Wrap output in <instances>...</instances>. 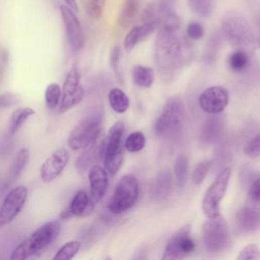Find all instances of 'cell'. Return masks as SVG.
<instances>
[{
	"label": "cell",
	"mask_w": 260,
	"mask_h": 260,
	"mask_svg": "<svg viewBox=\"0 0 260 260\" xmlns=\"http://www.w3.org/2000/svg\"><path fill=\"white\" fill-rule=\"evenodd\" d=\"M231 174L232 170L230 167L223 168L206 190L202 199V211L206 217H213L220 214L219 204L226 192Z\"/></svg>",
	"instance_id": "9"
},
{
	"label": "cell",
	"mask_w": 260,
	"mask_h": 260,
	"mask_svg": "<svg viewBox=\"0 0 260 260\" xmlns=\"http://www.w3.org/2000/svg\"><path fill=\"white\" fill-rule=\"evenodd\" d=\"M179 29L159 26L154 42V63L160 79L170 83L181 71L190 44L179 32Z\"/></svg>",
	"instance_id": "1"
},
{
	"label": "cell",
	"mask_w": 260,
	"mask_h": 260,
	"mask_svg": "<svg viewBox=\"0 0 260 260\" xmlns=\"http://www.w3.org/2000/svg\"><path fill=\"white\" fill-rule=\"evenodd\" d=\"M132 80L140 87H150L154 82V73L152 68L136 65L132 69Z\"/></svg>",
	"instance_id": "28"
},
{
	"label": "cell",
	"mask_w": 260,
	"mask_h": 260,
	"mask_svg": "<svg viewBox=\"0 0 260 260\" xmlns=\"http://www.w3.org/2000/svg\"><path fill=\"white\" fill-rule=\"evenodd\" d=\"M185 120V108L179 98L169 99L160 115L154 122V133L157 137L171 139L180 135Z\"/></svg>",
	"instance_id": "5"
},
{
	"label": "cell",
	"mask_w": 260,
	"mask_h": 260,
	"mask_svg": "<svg viewBox=\"0 0 260 260\" xmlns=\"http://www.w3.org/2000/svg\"><path fill=\"white\" fill-rule=\"evenodd\" d=\"M141 0H123L119 16H118V24L122 28L128 27L136 17Z\"/></svg>",
	"instance_id": "24"
},
{
	"label": "cell",
	"mask_w": 260,
	"mask_h": 260,
	"mask_svg": "<svg viewBox=\"0 0 260 260\" xmlns=\"http://www.w3.org/2000/svg\"><path fill=\"white\" fill-rule=\"evenodd\" d=\"M105 3L106 0H88L86 6L88 16L92 19H99L104 12Z\"/></svg>",
	"instance_id": "40"
},
{
	"label": "cell",
	"mask_w": 260,
	"mask_h": 260,
	"mask_svg": "<svg viewBox=\"0 0 260 260\" xmlns=\"http://www.w3.org/2000/svg\"><path fill=\"white\" fill-rule=\"evenodd\" d=\"M85 91L80 84V72L76 65L71 66L65 76L62 86V96L58 106V113L63 114L80 104Z\"/></svg>",
	"instance_id": "10"
},
{
	"label": "cell",
	"mask_w": 260,
	"mask_h": 260,
	"mask_svg": "<svg viewBox=\"0 0 260 260\" xmlns=\"http://www.w3.org/2000/svg\"><path fill=\"white\" fill-rule=\"evenodd\" d=\"M224 132V121L218 114H212L207 118L200 130V140L205 144H213L218 142Z\"/></svg>",
	"instance_id": "21"
},
{
	"label": "cell",
	"mask_w": 260,
	"mask_h": 260,
	"mask_svg": "<svg viewBox=\"0 0 260 260\" xmlns=\"http://www.w3.org/2000/svg\"><path fill=\"white\" fill-rule=\"evenodd\" d=\"M191 225L184 224L168 241L161 259L178 260L189 256L195 250V242L191 238Z\"/></svg>",
	"instance_id": "11"
},
{
	"label": "cell",
	"mask_w": 260,
	"mask_h": 260,
	"mask_svg": "<svg viewBox=\"0 0 260 260\" xmlns=\"http://www.w3.org/2000/svg\"><path fill=\"white\" fill-rule=\"evenodd\" d=\"M103 105L92 108L73 127L67 138V145L72 150H79L99 138L104 120Z\"/></svg>",
	"instance_id": "3"
},
{
	"label": "cell",
	"mask_w": 260,
	"mask_h": 260,
	"mask_svg": "<svg viewBox=\"0 0 260 260\" xmlns=\"http://www.w3.org/2000/svg\"><path fill=\"white\" fill-rule=\"evenodd\" d=\"M145 136L140 131L130 133L124 143V148L129 152H138L144 148Z\"/></svg>",
	"instance_id": "34"
},
{
	"label": "cell",
	"mask_w": 260,
	"mask_h": 260,
	"mask_svg": "<svg viewBox=\"0 0 260 260\" xmlns=\"http://www.w3.org/2000/svg\"><path fill=\"white\" fill-rule=\"evenodd\" d=\"M187 3L194 13L202 17L210 16L214 7L213 0H187Z\"/></svg>",
	"instance_id": "33"
},
{
	"label": "cell",
	"mask_w": 260,
	"mask_h": 260,
	"mask_svg": "<svg viewBox=\"0 0 260 260\" xmlns=\"http://www.w3.org/2000/svg\"><path fill=\"white\" fill-rule=\"evenodd\" d=\"M104 142L105 139L99 141V138H96L94 141L82 148V152L78 155L75 161L76 170L79 173H84L87 169L94 165V162L103 158Z\"/></svg>",
	"instance_id": "20"
},
{
	"label": "cell",
	"mask_w": 260,
	"mask_h": 260,
	"mask_svg": "<svg viewBox=\"0 0 260 260\" xmlns=\"http://www.w3.org/2000/svg\"><path fill=\"white\" fill-rule=\"evenodd\" d=\"M201 234L204 247L209 253H219L225 250L230 244V229L220 214L208 217L202 224Z\"/></svg>",
	"instance_id": "8"
},
{
	"label": "cell",
	"mask_w": 260,
	"mask_h": 260,
	"mask_svg": "<svg viewBox=\"0 0 260 260\" xmlns=\"http://www.w3.org/2000/svg\"><path fill=\"white\" fill-rule=\"evenodd\" d=\"M159 27V23L156 21L150 22H141L138 25L133 26L124 39V49L127 52H130L136 45L140 42L144 41L147 37H149L153 31H155Z\"/></svg>",
	"instance_id": "22"
},
{
	"label": "cell",
	"mask_w": 260,
	"mask_h": 260,
	"mask_svg": "<svg viewBox=\"0 0 260 260\" xmlns=\"http://www.w3.org/2000/svg\"><path fill=\"white\" fill-rule=\"evenodd\" d=\"M257 25H258L259 28H260V14H259L258 17H257Z\"/></svg>",
	"instance_id": "47"
},
{
	"label": "cell",
	"mask_w": 260,
	"mask_h": 260,
	"mask_svg": "<svg viewBox=\"0 0 260 260\" xmlns=\"http://www.w3.org/2000/svg\"><path fill=\"white\" fill-rule=\"evenodd\" d=\"M186 34L191 40H199L204 35L203 26L199 22H190L186 27Z\"/></svg>",
	"instance_id": "43"
},
{
	"label": "cell",
	"mask_w": 260,
	"mask_h": 260,
	"mask_svg": "<svg viewBox=\"0 0 260 260\" xmlns=\"http://www.w3.org/2000/svg\"><path fill=\"white\" fill-rule=\"evenodd\" d=\"M28 191L23 185L12 188L0 206V228L12 222L25 205Z\"/></svg>",
	"instance_id": "13"
},
{
	"label": "cell",
	"mask_w": 260,
	"mask_h": 260,
	"mask_svg": "<svg viewBox=\"0 0 260 260\" xmlns=\"http://www.w3.org/2000/svg\"><path fill=\"white\" fill-rule=\"evenodd\" d=\"M9 64V53L7 49L0 45V82L3 80Z\"/></svg>",
	"instance_id": "44"
},
{
	"label": "cell",
	"mask_w": 260,
	"mask_h": 260,
	"mask_svg": "<svg viewBox=\"0 0 260 260\" xmlns=\"http://www.w3.org/2000/svg\"><path fill=\"white\" fill-rule=\"evenodd\" d=\"M229 90L220 85H213L205 88L199 95L198 103L200 108L208 114H219L229 105Z\"/></svg>",
	"instance_id": "14"
},
{
	"label": "cell",
	"mask_w": 260,
	"mask_h": 260,
	"mask_svg": "<svg viewBox=\"0 0 260 260\" xmlns=\"http://www.w3.org/2000/svg\"><path fill=\"white\" fill-rule=\"evenodd\" d=\"M124 128L125 126L122 121L116 122L112 125L107 137L105 138L103 161L104 168L111 176H115L123 164L124 153L122 138L124 134Z\"/></svg>",
	"instance_id": "7"
},
{
	"label": "cell",
	"mask_w": 260,
	"mask_h": 260,
	"mask_svg": "<svg viewBox=\"0 0 260 260\" xmlns=\"http://www.w3.org/2000/svg\"><path fill=\"white\" fill-rule=\"evenodd\" d=\"M260 258V248L257 244H249L245 246L238 254V260H258Z\"/></svg>",
	"instance_id": "37"
},
{
	"label": "cell",
	"mask_w": 260,
	"mask_h": 260,
	"mask_svg": "<svg viewBox=\"0 0 260 260\" xmlns=\"http://www.w3.org/2000/svg\"><path fill=\"white\" fill-rule=\"evenodd\" d=\"M257 177L254 170L249 166H244L241 171V182L243 185H250L251 182Z\"/></svg>",
	"instance_id": "45"
},
{
	"label": "cell",
	"mask_w": 260,
	"mask_h": 260,
	"mask_svg": "<svg viewBox=\"0 0 260 260\" xmlns=\"http://www.w3.org/2000/svg\"><path fill=\"white\" fill-rule=\"evenodd\" d=\"M29 156H30V151L28 147H21L15 154L10 168L8 170V175H7V181L6 185H10L14 183L23 173L25 170L28 161H29Z\"/></svg>",
	"instance_id": "23"
},
{
	"label": "cell",
	"mask_w": 260,
	"mask_h": 260,
	"mask_svg": "<svg viewBox=\"0 0 260 260\" xmlns=\"http://www.w3.org/2000/svg\"><path fill=\"white\" fill-rule=\"evenodd\" d=\"M36 111L30 107H19L14 110L10 116L9 124H8V133L9 135H14L21 126L34 115Z\"/></svg>",
	"instance_id": "25"
},
{
	"label": "cell",
	"mask_w": 260,
	"mask_h": 260,
	"mask_svg": "<svg viewBox=\"0 0 260 260\" xmlns=\"http://www.w3.org/2000/svg\"><path fill=\"white\" fill-rule=\"evenodd\" d=\"M94 203L90 196L84 190H78L72 197L69 205L61 212L62 219H68L72 216H85L92 212Z\"/></svg>",
	"instance_id": "18"
},
{
	"label": "cell",
	"mask_w": 260,
	"mask_h": 260,
	"mask_svg": "<svg viewBox=\"0 0 260 260\" xmlns=\"http://www.w3.org/2000/svg\"><path fill=\"white\" fill-rule=\"evenodd\" d=\"M65 4L67 6H69L70 8H72L74 11H78V6H77V1L76 0H64Z\"/></svg>",
	"instance_id": "46"
},
{
	"label": "cell",
	"mask_w": 260,
	"mask_h": 260,
	"mask_svg": "<svg viewBox=\"0 0 260 260\" xmlns=\"http://www.w3.org/2000/svg\"><path fill=\"white\" fill-rule=\"evenodd\" d=\"M210 166H211L210 160H202L195 166L191 175V181L194 185L198 186L203 183V181L205 180L208 174V171L210 170Z\"/></svg>",
	"instance_id": "35"
},
{
	"label": "cell",
	"mask_w": 260,
	"mask_h": 260,
	"mask_svg": "<svg viewBox=\"0 0 260 260\" xmlns=\"http://www.w3.org/2000/svg\"><path fill=\"white\" fill-rule=\"evenodd\" d=\"M174 175L177 187L183 189L188 181L189 159L185 154H179L174 161Z\"/></svg>",
	"instance_id": "26"
},
{
	"label": "cell",
	"mask_w": 260,
	"mask_h": 260,
	"mask_svg": "<svg viewBox=\"0 0 260 260\" xmlns=\"http://www.w3.org/2000/svg\"><path fill=\"white\" fill-rule=\"evenodd\" d=\"M120 60H121V48L115 46L110 53V65L115 72L117 78L121 81V71H120Z\"/></svg>",
	"instance_id": "41"
},
{
	"label": "cell",
	"mask_w": 260,
	"mask_h": 260,
	"mask_svg": "<svg viewBox=\"0 0 260 260\" xmlns=\"http://www.w3.org/2000/svg\"><path fill=\"white\" fill-rule=\"evenodd\" d=\"M18 103L19 98L15 93L11 91H5L0 93V110L9 109L16 106Z\"/></svg>",
	"instance_id": "42"
},
{
	"label": "cell",
	"mask_w": 260,
	"mask_h": 260,
	"mask_svg": "<svg viewBox=\"0 0 260 260\" xmlns=\"http://www.w3.org/2000/svg\"><path fill=\"white\" fill-rule=\"evenodd\" d=\"M222 38L236 50L251 54L256 46L255 35L247 20L237 14L226 15L220 23Z\"/></svg>",
	"instance_id": "4"
},
{
	"label": "cell",
	"mask_w": 260,
	"mask_h": 260,
	"mask_svg": "<svg viewBox=\"0 0 260 260\" xmlns=\"http://www.w3.org/2000/svg\"><path fill=\"white\" fill-rule=\"evenodd\" d=\"M173 176L170 171L165 170L156 174L150 184V197L156 203L165 202L173 191Z\"/></svg>",
	"instance_id": "19"
},
{
	"label": "cell",
	"mask_w": 260,
	"mask_h": 260,
	"mask_svg": "<svg viewBox=\"0 0 260 260\" xmlns=\"http://www.w3.org/2000/svg\"><path fill=\"white\" fill-rule=\"evenodd\" d=\"M70 158L67 148L60 147L54 150L42 164L40 169V177L44 183H51L56 180L66 168Z\"/></svg>",
	"instance_id": "15"
},
{
	"label": "cell",
	"mask_w": 260,
	"mask_h": 260,
	"mask_svg": "<svg viewBox=\"0 0 260 260\" xmlns=\"http://www.w3.org/2000/svg\"><path fill=\"white\" fill-rule=\"evenodd\" d=\"M243 151L247 156L251 158L260 157V133L254 136L245 144Z\"/></svg>",
	"instance_id": "39"
},
{
	"label": "cell",
	"mask_w": 260,
	"mask_h": 260,
	"mask_svg": "<svg viewBox=\"0 0 260 260\" xmlns=\"http://www.w3.org/2000/svg\"><path fill=\"white\" fill-rule=\"evenodd\" d=\"M248 198L253 206L260 208V176H257L249 185Z\"/></svg>",
	"instance_id": "38"
},
{
	"label": "cell",
	"mask_w": 260,
	"mask_h": 260,
	"mask_svg": "<svg viewBox=\"0 0 260 260\" xmlns=\"http://www.w3.org/2000/svg\"><path fill=\"white\" fill-rule=\"evenodd\" d=\"M222 39L223 38H222L221 34L218 31H214L213 34L210 35V37L206 43V47H205V51H204V59L206 62L212 63L215 60L216 55L219 51Z\"/></svg>",
	"instance_id": "29"
},
{
	"label": "cell",
	"mask_w": 260,
	"mask_h": 260,
	"mask_svg": "<svg viewBox=\"0 0 260 260\" xmlns=\"http://www.w3.org/2000/svg\"><path fill=\"white\" fill-rule=\"evenodd\" d=\"M139 197V183L135 176L127 174L121 177L108 203V211L119 215L131 209Z\"/></svg>",
	"instance_id": "6"
},
{
	"label": "cell",
	"mask_w": 260,
	"mask_h": 260,
	"mask_svg": "<svg viewBox=\"0 0 260 260\" xmlns=\"http://www.w3.org/2000/svg\"><path fill=\"white\" fill-rule=\"evenodd\" d=\"M228 64L233 71L241 72L249 65V54L241 50H236L229 56Z\"/></svg>",
	"instance_id": "32"
},
{
	"label": "cell",
	"mask_w": 260,
	"mask_h": 260,
	"mask_svg": "<svg viewBox=\"0 0 260 260\" xmlns=\"http://www.w3.org/2000/svg\"><path fill=\"white\" fill-rule=\"evenodd\" d=\"M258 44H259V46H260V40H259V42H258Z\"/></svg>",
	"instance_id": "48"
},
{
	"label": "cell",
	"mask_w": 260,
	"mask_h": 260,
	"mask_svg": "<svg viewBox=\"0 0 260 260\" xmlns=\"http://www.w3.org/2000/svg\"><path fill=\"white\" fill-rule=\"evenodd\" d=\"M59 9L65 28L68 47L73 53H77L83 48L84 45V34L81 22L76 14V11H74L66 4L60 5Z\"/></svg>",
	"instance_id": "12"
},
{
	"label": "cell",
	"mask_w": 260,
	"mask_h": 260,
	"mask_svg": "<svg viewBox=\"0 0 260 260\" xmlns=\"http://www.w3.org/2000/svg\"><path fill=\"white\" fill-rule=\"evenodd\" d=\"M108 100L111 108L118 114L125 113L130 106L129 98L119 87H114L109 91Z\"/></svg>",
	"instance_id": "27"
},
{
	"label": "cell",
	"mask_w": 260,
	"mask_h": 260,
	"mask_svg": "<svg viewBox=\"0 0 260 260\" xmlns=\"http://www.w3.org/2000/svg\"><path fill=\"white\" fill-rule=\"evenodd\" d=\"M90 199L96 204L105 196L109 186V174L100 165H92L88 170Z\"/></svg>",
	"instance_id": "16"
},
{
	"label": "cell",
	"mask_w": 260,
	"mask_h": 260,
	"mask_svg": "<svg viewBox=\"0 0 260 260\" xmlns=\"http://www.w3.org/2000/svg\"><path fill=\"white\" fill-rule=\"evenodd\" d=\"M155 2V9H156V15L157 19L160 21L171 13L175 12L174 8L176 5V0H156Z\"/></svg>",
	"instance_id": "36"
},
{
	"label": "cell",
	"mask_w": 260,
	"mask_h": 260,
	"mask_svg": "<svg viewBox=\"0 0 260 260\" xmlns=\"http://www.w3.org/2000/svg\"><path fill=\"white\" fill-rule=\"evenodd\" d=\"M81 242L78 240H71L62 245L54 255V260H70L79 252Z\"/></svg>",
	"instance_id": "30"
},
{
	"label": "cell",
	"mask_w": 260,
	"mask_h": 260,
	"mask_svg": "<svg viewBox=\"0 0 260 260\" xmlns=\"http://www.w3.org/2000/svg\"><path fill=\"white\" fill-rule=\"evenodd\" d=\"M62 224L59 220H50L38 228L11 252V260L27 259L50 246L59 236Z\"/></svg>",
	"instance_id": "2"
},
{
	"label": "cell",
	"mask_w": 260,
	"mask_h": 260,
	"mask_svg": "<svg viewBox=\"0 0 260 260\" xmlns=\"http://www.w3.org/2000/svg\"><path fill=\"white\" fill-rule=\"evenodd\" d=\"M62 96V88L58 83L52 82L47 85L45 90V104L48 109L55 110L58 108Z\"/></svg>",
	"instance_id": "31"
},
{
	"label": "cell",
	"mask_w": 260,
	"mask_h": 260,
	"mask_svg": "<svg viewBox=\"0 0 260 260\" xmlns=\"http://www.w3.org/2000/svg\"><path fill=\"white\" fill-rule=\"evenodd\" d=\"M236 228L239 234L246 235L260 229V208L256 206H244L235 215Z\"/></svg>",
	"instance_id": "17"
}]
</instances>
